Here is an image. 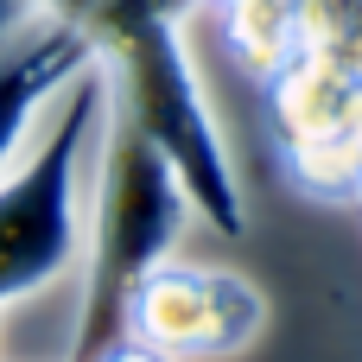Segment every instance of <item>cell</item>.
<instances>
[{"mask_svg": "<svg viewBox=\"0 0 362 362\" xmlns=\"http://www.w3.org/2000/svg\"><path fill=\"white\" fill-rule=\"evenodd\" d=\"M185 19L165 13L159 0H89L83 32L95 38V57L108 70L115 108L165 153L178 172L191 216H204L216 235L242 242L248 235V197L235 178V159L223 146V127L210 115L204 76L185 51Z\"/></svg>", "mask_w": 362, "mask_h": 362, "instance_id": "1", "label": "cell"}, {"mask_svg": "<svg viewBox=\"0 0 362 362\" xmlns=\"http://www.w3.org/2000/svg\"><path fill=\"white\" fill-rule=\"evenodd\" d=\"M185 223H191V197L178 172L121 108H108L89 172L83 293H76V331L64 362H95L108 344L127 337V299L159 261L178 255Z\"/></svg>", "mask_w": 362, "mask_h": 362, "instance_id": "2", "label": "cell"}, {"mask_svg": "<svg viewBox=\"0 0 362 362\" xmlns=\"http://www.w3.org/2000/svg\"><path fill=\"white\" fill-rule=\"evenodd\" d=\"M108 70L102 57L51 102L45 134L25 159L0 172V305H19L57 286L83 261V185L95 172V140L108 121Z\"/></svg>", "mask_w": 362, "mask_h": 362, "instance_id": "3", "label": "cell"}, {"mask_svg": "<svg viewBox=\"0 0 362 362\" xmlns=\"http://www.w3.org/2000/svg\"><path fill=\"white\" fill-rule=\"evenodd\" d=\"M267 89L280 172L325 204H362V70L293 57Z\"/></svg>", "mask_w": 362, "mask_h": 362, "instance_id": "4", "label": "cell"}, {"mask_svg": "<svg viewBox=\"0 0 362 362\" xmlns=\"http://www.w3.org/2000/svg\"><path fill=\"white\" fill-rule=\"evenodd\" d=\"M261 331H267V299L235 267H197V261L172 255L127 299V337L178 362L242 356Z\"/></svg>", "mask_w": 362, "mask_h": 362, "instance_id": "5", "label": "cell"}, {"mask_svg": "<svg viewBox=\"0 0 362 362\" xmlns=\"http://www.w3.org/2000/svg\"><path fill=\"white\" fill-rule=\"evenodd\" d=\"M89 64H95V38L83 25L51 19V13H25L19 19V32L0 45V172L25 146V134L38 127V115Z\"/></svg>", "mask_w": 362, "mask_h": 362, "instance_id": "6", "label": "cell"}, {"mask_svg": "<svg viewBox=\"0 0 362 362\" xmlns=\"http://www.w3.org/2000/svg\"><path fill=\"white\" fill-rule=\"evenodd\" d=\"M216 25L255 83H274L293 57H305V0H216Z\"/></svg>", "mask_w": 362, "mask_h": 362, "instance_id": "7", "label": "cell"}, {"mask_svg": "<svg viewBox=\"0 0 362 362\" xmlns=\"http://www.w3.org/2000/svg\"><path fill=\"white\" fill-rule=\"evenodd\" d=\"M305 51L362 70V0H305Z\"/></svg>", "mask_w": 362, "mask_h": 362, "instance_id": "8", "label": "cell"}, {"mask_svg": "<svg viewBox=\"0 0 362 362\" xmlns=\"http://www.w3.org/2000/svg\"><path fill=\"white\" fill-rule=\"evenodd\" d=\"M95 362H178V356H165V350H153V344H140V337H121V344H108Z\"/></svg>", "mask_w": 362, "mask_h": 362, "instance_id": "9", "label": "cell"}, {"mask_svg": "<svg viewBox=\"0 0 362 362\" xmlns=\"http://www.w3.org/2000/svg\"><path fill=\"white\" fill-rule=\"evenodd\" d=\"M32 13H51V19H70V25H83V6L89 0H25Z\"/></svg>", "mask_w": 362, "mask_h": 362, "instance_id": "10", "label": "cell"}, {"mask_svg": "<svg viewBox=\"0 0 362 362\" xmlns=\"http://www.w3.org/2000/svg\"><path fill=\"white\" fill-rule=\"evenodd\" d=\"M25 13H32L25 0H0V45H6L13 32H19V19H25Z\"/></svg>", "mask_w": 362, "mask_h": 362, "instance_id": "11", "label": "cell"}, {"mask_svg": "<svg viewBox=\"0 0 362 362\" xmlns=\"http://www.w3.org/2000/svg\"><path fill=\"white\" fill-rule=\"evenodd\" d=\"M210 6H216V0H210Z\"/></svg>", "mask_w": 362, "mask_h": 362, "instance_id": "12", "label": "cell"}]
</instances>
